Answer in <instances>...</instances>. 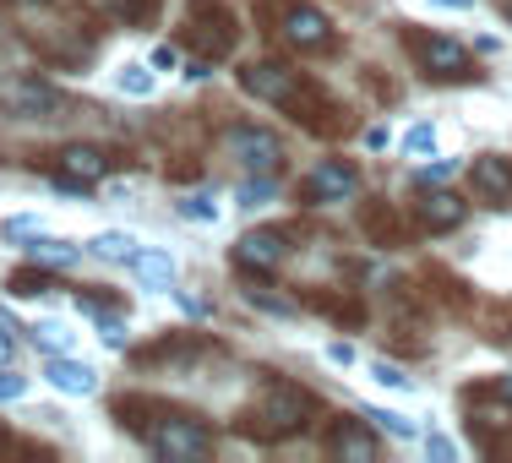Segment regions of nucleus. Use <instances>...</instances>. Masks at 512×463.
I'll use <instances>...</instances> for the list:
<instances>
[{
  "mask_svg": "<svg viewBox=\"0 0 512 463\" xmlns=\"http://www.w3.org/2000/svg\"><path fill=\"white\" fill-rule=\"evenodd\" d=\"M273 197H278V180L273 175H251V180H240V186H235V207H246V213L267 207Z\"/></svg>",
  "mask_w": 512,
  "mask_h": 463,
  "instance_id": "21",
  "label": "nucleus"
},
{
  "mask_svg": "<svg viewBox=\"0 0 512 463\" xmlns=\"http://www.w3.org/2000/svg\"><path fill=\"white\" fill-rule=\"evenodd\" d=\"M175 218H186V224H218V218H224V202H218L213 191H186V197L175 202Z\"/></svg>",
  "mask_w": 512,
  "mask_h": 463,
  "instance_id": "19",
  "label": "nucleus"
},
{
  "mask_svg": "<svg viewBox=\"0 0 512 463\" xmlns=\"http://www.w3.org/2000/svg\"><path fill=\"white\" fill-rule=\"evenodd\" d=\"M404 153H409V158L436 153V120H414V126L404 131Z\"/></svg>",
  "mask_w": 512,
  "mask_h": 463,
  "instance_id": "25",
  "label": "nucleus"
},
{
  "mask_svg": "<svg viewBox=\"0 0 512 463\" xmlns=\"http://www.w3.org/2000/svg\"><path fill=\"white\" fill-rule=\"evenodd\" d=\"M44 387H55L60 398H93L104 387V376H99V365H88V360H77V355H44Z\"/></svg>",
  "mask_w": 512,
  "mask_h": 463,
  "instance_id": "5",
  "label": "nucleus"
},
{
  "mask_svg": "<svg viewBox=\"0 0 512 463\" xmlns=\"http://www.w3.org/2000/svg\"><path fill=\"white\" fill-rule=\"evenodd\" d=\"M360 414H365V420H371V425H376V431H387V436H398V442H414V436H420V425H414V420H409V414H404V409H382V404H365Z\"/></svg>",
  "mask_w": 512,
  "mask_h": 463,
  "instance_id": "20",
  "label": "nucleus"
},
{
  "mask_svg": "<svg viewBox=\"0 0 512 463\" xmlns=\"http://www.w3.org/2000/svg\"><path fill=\"white\" fill-rule=\"evenodd\" d=\"M420 442H425V458H442V463H453V458L463 453V447L453 442V436H442V431H431V436H420Z\"/></svg>",
  "mask_w": 512,
  "mask_h": 463,
  "instance_id": "30",
  "label": "nucleus"
},
{
  "mask_svg": "<svg viewBox=\"0 0 512 463\" xmlns=\"http://www.w3.org/2000/svg\"><path fill=\"white\" fill-rule=\"evenodd\" d=\"M360 191V175L355 164H344V158H327V164H316L306 180H300V197L311 207H333V202H349Z\"/></svg>",
  "mask_w": 512,
  "mask_h": 463,
  "instance_id": "3",
  "label": "nucleus"
},
{
  "mask_svg": "<svg viewBox=\"0 0 512 463\" xmlns=\"http://www.w3.org/2000/svg\"><path fill=\"white\" fill-rule=\"evenodd\" d=\"M148 447L158 458H207L213 453V431H202L197 420H158L148 431Z\"/></svg>",
  "mask_w": 512,
  "mask_h": 463,
  "instance_id": "4",
  "label": "nucleus"
},
{
  "mask_svg": "<svg viewBox=\"0 0 512 463\" xmlns=\"http://www.w3.org/2000/svg\"><path fill=\"white\" fill-rule=\"evenodd\" d=\"M469 180H474V197H480V202L512 207V164H507V158L480 153V158H474V169H469Z\"/></svg>",
  "mask_w": 512,
  "mask_h": 463,
  "instance_id": "9",
  "label": "nucleus"
},
{
  "mask_svg": "<svg viewBox=\"0 0 512 463\" xmlns=\"http://www.w3.org/2000/svg\"><path fill=\"white\" fill-rule=\"evenodd\" d=\"M158 88V71L142 66V60H120L115 66V93H126V99H153Z\"/></svg>",
  "mask_w": 512,
  "mask_h": 463,
  "instance_id": "18",
  "label": "nucleus"
},
{
  "mask_svg": "<svg viewBox=\"0 0 512 463\" xmlns=\"http://www.w3.org/2000/svg\"><path fill=\"white\" fill-rule=\"evenodd\" d=\"M502 11H507V22H512V0H502Z\"/></svg>",
  "mask_w": 512,
  "mask_h": 463,
  "instance_id": "38",
  "label": "nucleus"
},
{
  "mask_svg": "<svg viewBox=\"0 0 512 463\" xmlns=\"http://www.w3.org/2000/svg\"><path fill=\"white\" fill-rule=\"evenodd\" d=\"M6 109L17 120H66L60 109H66V99L50 88V82H39V77H28V82H11L6 88Z\"/></svg>",
  "mask_w": 512,
  "mask_h": 463,
  "instance_id": "6",
  "label": "nucleus"
},
{
  "mask_svg": "<svg viewBox=\"0 0 512 463\" xmlns=\"http://www.w3.org/2000/svg\"><path fill=\"white\" fill-rule=\"evenodd\" d=\"M322 355H327V365H338V371H349V365L360 360V355H355V344H349V338H333V344H327Z\"/></svg>",
  "mask_w": 512,
  "mask_h": 463,
  "instance_id": "31",
  "label": "nucleus"
},
{
  "mask_svg": "<svg viewBox=\"0 0 512 463\" xmlns=\"http://www.w3.org/2000/svg\"><path fill=\"white\" fill-rule=\"evenodd\" d=\"M82 311L93 316V322H99V338L109 349H126V322H120V316H109V311H99L93 306V300H82Z\"/></svg>",
  "mask_w": 512,
  "mask_h": 463,
  "instance_id": "24",
  "label": "nucleus"
},
{
  "mask_svg": "<svg viewBox=\"0 0 512 463\" xmlns=\"http://www.w3.org/2000/svg\"><path fill=\"white\" fill-rule=\"evenodd\" d=\"M60 175L77 180V186H99L109 175V153L93 148V142H71V148L60 153Z\"/></svg>",
  "mask_w": 512,
  "mask_h": 463,
  "instance_id": "11",
  "label": "nucleus"
},
{
  "mask_svg": "<svg viewBox=\"0 0 512 463\" xmlns=\"http://www.w3.org/2000/svg\"><path fill=\"white\" fill-rule=\"evenodd\" d=\"M39 229H44V218H39V213H11L6 224H0V235H6V240H33Z\"/></svg>",
  "mask_w": 512,
  "mask_h": 463,
  "instance_id": "26",
  "label": "nucleus"
},
{
  "mask_svg": "<svg viewBox=\"0 0 512 463\" xmlns=\"http://www.w3.org/2000/svg\"><path fill=\"white\" fill-rule=\"evenodd\" d=\"M28 344L39 349V355H77V333H71L66 322H33Z\"/></svg>",
  "mask_w": 512,
  "mask_h": 463,
  "instance_id": "17",
  "label": "nucleus"
},
{
  "mask_svg": "<svg viewBox=\"0 0 512 463\" xmlns=\"http://www.w3.org/2000/svg\"><path fill=\"white\" fill-rule=\"evenodd\" d=\"M284 39L295 50H327L333 44V22L316 6H284Z\"/></svg>",
  "mask_w": 512,
  "mask_h": 463,
  "instance_id": "10",
  "label": "nucleus"
},
{
  "mask_svg": "<svg viewBox=\"0 0 512 463\" xmlns=\"http://www.w3.org/2000/svg\"><path fill=\"white\" fill-rule=\"evenodd\" d=\"M28 398V376H17L11 365H0V404H22Z\"/></svg>",
  "mask_w": 512,
  "mask_h": 463,
  "instance_id": "28",
  "label": "nucleus"
},
{
  "mask_svg": "<svg viewBox=\"0 0 512 463\" xmlns=\"http://www.w3.org/2000/svg\"><path fill=\"white\" fill-rule=\"evenodd\" d=\"M420 218H425V229H458L463 224V202L453 197V191H442V186H425V197H420Z\"/></svg>",
  "mask_w": 512,
  "mask_h": 463,
  "instance_id": "14",
  "label": "nucleus"
},
{
  "mask_svg": "<svg viewBox=\"0 0 512 463\" xmlns=\"http://www.w3.org/2000/svg\"><path fill=\"white\" fill-rule=\"evenodd\" d=\"M420 6H431V11H474L480 0H420Z\"/></svg>",
  "mask_w": 512,
  "mask_h": 463,
  "instance_id": "35",
  "label": "nucleus"
},
{
  "mask_svg": "<svg viewBox=\"0 0 512 463\" xmlns=\"http://www.w3.org/2000/svg\"><path fill=\"white\" fill-rule=\"evenodd\" d=\"M371 382L376 387H393V393H414V376L393 360H371Z\"/></svg>",
  "mask_w": 512,
  "mask_h": 463,
  "instance_id": "23",
  "label": "nucleus"
},
{
  "mask_svg": "<svg viewBox=\"0 0 512 463\" xmlns=\"http://www.w3.org/2000/svg\"><path fill=\"white\" fill-rule=\"evenodd\" d=\"M28 262L33 267H71V262H82V246L77 240H60V235H33L28 240Z\"/></svg>",
  "mask_w": 512,
  "mask_h": 463,
  "instance_id": "13",
  "label": "nucleus"
},
{
  "mask_svg": "<svg viewBox=\"0 0 512 463\" xmlns=\"http://www.w3.org/2000/svg\"><path fill=\"white\" fill-rule=\"evenodd\" d=\"M240 88H246L256 104H295L300 99V77L289 66H278V60H251V66H240Z\"/></svg>",
  "mask_w": 512,
  "mask_h": 463,
  "instance_id": "2",
  "label": "nucleus"
},
{
  "mask_svg": "<svg viewBox=\"0 0 512 463\" xmlns=\"http://www.w3.org/2000/svg\"><path fill=\"white\" fill-rule=\"evenodd\" d=\"M262 414L273 420V431H295L300 420H306V393H289V387H273L267 393V404Z\"/></svg>",
  "mask_w": 512,
  "mask_h": 463,
  "instance_id": "16",
  "label": "nucleus"
},
{
  "mask_svg": "<svg viewBox=\"0 0 512 463\" xmlns=\"http://www.w3.org/2000/svg\"><path fill=\"white\" fill-rule=\"evenodd\" d=\"M169 295H175V300H180V306H186L191 316H213V306H207L202 295H191V289H175V284H169Z\"/></svg>",
  "mask_w": 512,
  "mask_h": 463,
  "instance_id": "33",
  "label": "nucleus"
},
{
  "mask_svg": "<svg viewBox=\"0 0 512 463\" xmlns=\"http://www.w3.org/2000/svg\"><path fill=\"white\" fill-rule=\"evenodd\" d=\"M246 306H256V311H267V316H295V306H289V300L267 295V289H246Z\"/></svg>",
  "mask_w": 512,
  "mask_h": 463,
  "instance_id": "29",
  "label": "nucleus"
},
{
  "mask_svg": "<svg viewBox=\"0 0 512 463\" xmlns=\"http://www.w3.org/2000/svg\"><path fill=\"white\" fill-rule=\"evenodd\" d=\"M0 365H11V338H6V327H0Z\"/></svg>",
  "mask_w": 512,
  "mask_h": 463,
  "instance_id": "36",
  "label": "nucleus"
},
{
  "mask_svg": "<svg viewBox=\"0 0 512 463\" xmlns=\"http://www.w3.org/2000/svg\"><path fill=\"white\" fill-rule=\"evenodd\" d=\"M502 393H507V398H512V376H502Z\"/></svg>",
  "mask_w": 512,
  "mask_h": 463,
  "instance_id": "37",
  "label": "nucleus"
},
{
  "mask_svg": "<svg viewBox=\"0 0 512 463\" xmlns=\"http://www.w3.org/2000/svg\"><path fill=\"white\" fill-rule=\"evenodd\" d=\"M148 66L158 71V77H164V71H180V50H175V44H158V50H153V60H148Z\"/></svg>",
  "mask_w": 512,
  "mask_h": 463,
  "instance_id": "32",
  "label": "nucleus"
},
{
  "mask_svg": "<svg viewBox=\"0 0 512 463\" xmlns=\"http://www.w3.org/2000/svg\"><path fill=\"white\" fill-rule=\"evenodd\" d=\"M126 267H131V278H137L142 289H164L169 295V284H175V257H169L164 246H137Z\"/></svg>",
  "mask_w": 512,
  "mask_h": 463,
  "instance_id": "12",
  "label": "nucleus"
},
{
  "mask_svg": "<svg viewBox=\"0 0 512 463\" xmlns=\"http://www.w3.org/2000/svg\"><path fill=\"white\" fill-rule=\"evenodd\" d=\"M224 148L235 153L251 175H278V164H284V137L267 131V126H235L224 137Z\"/></svg>",
  "mask_w": 512,
  "mask_h": 463,
  "instance_id": "1",
  "label": "nucleus"
},
{
  "mask_svg": "<svg viewBox=\"0 0 512 463\" xmlns=\"http://www.w3.org/2000/svg\"><path fill=\"white\" fill-rule=\"evenodd\" d=\"M414 55H420V66L436 71V77H469V50H463L458 39H447V33H420V39H414Z\"/></svg>",
  "mask_w": 512,
  "mask_h": 463,
  "instance_id": "8",
  "label": "nucleus"
},
{
  "mask_svg": "<svg viewBox=\"0 0 512 463\" xmlns=\"http://www.w3.org/2000/svg\"><path fill=\"white\" fill-rule=\"evenodd\" d=\"M289 257V240L278 235V229H251V235L235 240V262L246 267V273H278Z\"/></svg>",
  "mask_w": 512,
  "mask_h": 463,
  "instance_id": "7",
  "label": "nucleus"
},
{
  "mask_svg": "<svg viewBox=\"0 0 512 463\" xmlns=\"http://www.w3.org/2000/svg\"><path fill=\"white\" fill-rule=\"evenodd\" d=\"M137 246H142V240L131 235V229H99V235H93L82 251H88V257H99V262H115V267H126V262H131V251H137Z\"/></svg>",
  "mask_w": 512,
  "mask_h": 463,
  "instance_id": "15",
  "label": "nucleus"
},
{
  "mask_svg": "<svg viewBox=\"0 0 512 463\" xmlns=\"http://www.w3.org/2000/svg\"><path fill=\"white\" fill-rule=\"evenodd\" d=\"M365 148H371V153L393 148V131H387V126H371V131H365Z\"/></svg>",
  "mask_w": 512,
  "mask_h": 463,
  "instance_id": "34",
  "label": "nucleus"
},
{
  "mask_svg": "<svg viewBox=\"0 0 512 463\" xmlns=\"http://www.w3.org/2000/svg\"><path fill=\"white\" fill-rule=\"evenodd\" d=\"M458 175V164H453V158H442V164H420V169H414V186H447V180H453Z\"/></svg>",
  "mask_w": 512,
  "mask_h": 463,
  "instance_id": "27",
  "label": "nucleus"
},
{
  "mask_svg": "<svg viewBox=\"0 0 512 463\" xmlns=\"http://www.w3.org/2000/svg\"><path fill=\"white\" fill-rule=\"evenodd\" d=\"M333 453L338 458H360V463H371L376 458V442L365 431H355V425H344V431H333Z\"/></svg>",
  "mask_w": 512,
  "mask_h": 463,
  "instance_id": "22",
  "label": "nucleus"
}]
</instances>
